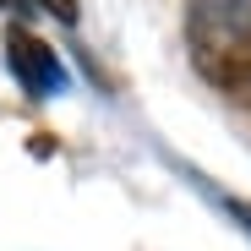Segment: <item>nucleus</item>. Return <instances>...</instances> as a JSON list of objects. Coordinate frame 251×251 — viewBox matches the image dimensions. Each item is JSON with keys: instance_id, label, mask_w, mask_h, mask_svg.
Segmentation results:
<instances>
[{"instance_id": "nucleus-1", "label": "nucleus", "mask_w": 251, "mask_h": 251, "mask_svg": "<svg viewBox=\"0 0 251 251\" xmlns=\"http://www.w3.org/2000/svg\"><path fill=\"white\" fill-rule=\"evenodd\" d=\"M246 27H251V0H186V50L213 88L224 82Z\"/></svg>"}, {"instance_id": "nucleus-2", "label": "nucleus", "mask_w": 251, "mask_h": 251, "mask_svg": "<svg viewBox=\"0 0 251 251\" xmlns=\"http://www.w3.org/2000/svg\"><path fill=\"white\" fill-rule=\"evenodd\" d=\"M6 60H11V76L22 82L27 99H55V93H66V66H60V55H55L33 27H22V22L6 27Z\"/></svg>"}, {"instance_id": "nucleus-3", "label": "nucleus", "mask_w": 251, "mask_h": 251, "mask_svg": "<svg viewBox=\"0 0 251 251\" xmlns=\"http://www.w3.org/2000/svg\"><path fill=\"white\" fill-rule=\"evenodd\" d=\"M219 88H224L240 109H251V27H246V38H240V50H235V60H229V71H224Z\"/></svg>"}, {"instance_id": "nucleus-4", "label": "nucleus", "mask_w": 251, "mask_h": 251, "mask_svg": "<svg viewBox=\"0 0 251 251\" xmlns=\"http://www.w3.org/2000/svg\"><path fill=\"white\" fill-rule=\"evenodd\" d=\"M33 6H38V11H50L60 27H76V17H82V6H76V0H33Z\"/></svg>"}, {"instance_id": "nucleus-5", "label": "nucleus", "mask_w": 251, "mask_h": 251, "mask_svg": "<svg viewBox=\"0 0 251 251\" xmlns=\"http://www.w3.org/2000/svg\"><path fill=\"white\" fill-rule=\"evenodd\" d=\"M0 6H6V11H27V6H33V0H0Z\"/></svg>"}]
</instances>
